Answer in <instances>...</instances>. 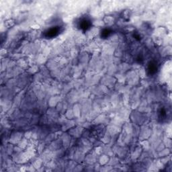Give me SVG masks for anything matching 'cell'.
Listing matches in <instances>:
<instances>
[{
	"instance_id": "7a4b0ae2",
	"label": "cell",
	"mask_w": 172,
	"mask_h": 172,
	"mask_svg": "<svg viewBox=\"0 0 172 172\" xmlns=\"http://www.w3.org/2000/svg\"><path fill=\"white\" fill-rule=\"evenodd\" d=\"M60 32V27L59 26H55L53 28L49 29L47 31H46V36L47 37H55L57 35H59Z\"/></svg>"
},
{
	"instance_id": "6da1fadb",
	"label": "cell",
	"mask_w": 172,
	"mask_h": 172,
	"mask_svg": "<svg viewBox=\"0 0 172 172\" xmlns=\"http://www.w3.org/2000/svg\"><path fill=\"white\" fill-rule=\"evenodd\" d=\"M91 26V21L86 18H82L79 22V27H80L81 29L83 30H87L90 28Z\"/></svg>"
}]
</instances>
